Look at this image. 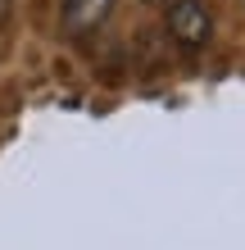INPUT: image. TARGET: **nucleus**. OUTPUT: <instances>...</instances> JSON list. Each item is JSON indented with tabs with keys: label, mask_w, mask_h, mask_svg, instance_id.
<instances>
[{
	"label": "nucleus",
	"mask_w": 245,
	"mask_h": 250,
	"mask_svg": "<svg viewBox=\"0 0 245 250\" xmlns=\"http://www.w3.org/2000/svg\"><path fill=\"white\" fill-rule=\"evenodd\" d=\"M9 19V0H0V23H5Z\"/></svg>",
	"instance_id": "7ed1b4c3"
},
{
	"label": "nucleus",
	"mask_w": 245,
	"mask_h": 250,
	"mask_svg": "<svg viewBox=\"0 0 245 250\" xmlns=\"http://www.w3.org/2000/svg\"><path fill=\"white\" fill-rule=\"evenodd\" d=\"M168 32L182 50H205L213 41V14L205 0H172L168 5Z\"/></svg>",
	"instance_id": "f257e3e1"
},
{
	"label": "nucleus",
	"mask_w": 245,
	"mask_h": 250,
	"mask_svg": "<svg viewBox=\"0 0 245 250\" xmlns=\"http://www.w3.org/2000/svg\"><path fill=\"white\" fill-rule=\"evenodd\" d=\"M113 14V0H64L59 9V23L68 37H86L95 27H105V19Z\"/></svg>",
	"instance_id": "f03ea898"
},
{
	"label": "nucleus",
	"mask_w": 245,
	"mask_h": 250,
	"mask_svg": "<svg viewBox=\"0 0 245 250\" xmlns=\"http://www.w3.org/2000/svg\"><path fill=\"white\" fill-rule=\"evenodd\" d=\"M150 5H164V0H150Z\"/></svg>",
	"instance_id": "20e7f679"
}]
</instances>
